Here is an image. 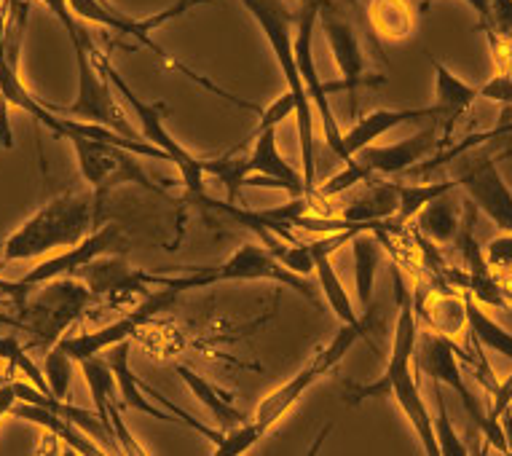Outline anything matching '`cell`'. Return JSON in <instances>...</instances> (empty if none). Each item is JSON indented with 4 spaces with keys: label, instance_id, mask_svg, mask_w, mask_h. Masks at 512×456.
<instances>
[{
    "label": "cell",
    "instance_id": "ee69618b",
    "mask_svg": "<svg viewBox=\"0 0 512 456\" xmlns=\"http://www.w3.org/2000/svg\"><path fill=\"white\" fill-rule=\"evenodd\" d=\"M504 159H512V148H510V151H504V153H499V156H496V161H504Z\"/></svg>",
    "mask_w": 512,
    "mask_h": 456
},
{
    "label": "cell",
    "instance_id": "f6af8a7d",
    "mask_svg": "<svg viewBox=\"0 0 512 456\" xmlns=\"http://www.w3.org/2000/svg\"><path fill=\"white\" fill-rule=\"evenodd\" d=\"M507 296H510V301H512V293H510V290H507ZM504 387H507V389H510V392H512V376H510V379H507V381H504Z\"/></svg>",
    "mask_w": 512,
    "mask_h": 456
},
{
    "label": "cell",
    "instance_id": "6da1fadb",
    "mask_svg": "<svg viewBox=\"0 0 512 456\" xmlns=\"http://www.w3.org/2000/svg\"><path fill=\"white\" fill-rule=\"evenodd\" d=\"M365 336H368V322H362V325H344V322H341V330H338L336 336L330 338L325 347H319L317 352H314V357L303 365L301 371L295 373L293 379L274 389V392L263 400L261 406L255 408V416L244 419L242 424H236L234 430L223 432V438L215 443V454H247V451H250L266 432L274 430V427L293 411L295 403H298L322 376H328V373L352 352L354 344L362 341Z\"/></svg>",
    "mask_w": 512,
    "mask_h": 456
},
{
    "label": "cell",
    "instance_id": "8992f818",
    "mask_svg": "<svg viewBox=\"0 0 512 456\" xmlns=\"http://www.w3.org/2000/svg\"><path fill=\"white\" fill-rule=\"evenodd\" d=\"M89 57H92L94 68L100 70L102 76L108 78L110 86L121 94V100L129 110H132V119L137 121V132L143 135V140H148L151 145H156L159 151H164L169 156V161L175 164L177 172H180V178H183L185 188L188 191H194V194H202L204 191V159L194 156V153L188 151L185 145H180L175 137L169 135L167 124V108L159 105V102H148L143 100L140 94L132 92L129 84H126L121 73L113 68V62L102 54L94 43H89Z\"/></svg>",
    "mask_w": 512,
    "mask_h": 456
},
{
    "label": "cell",
    "instance_id": "f546056e",
    "mask_svg": "<svg viewBox=\"0 0 512 456\" xmlns=\"http://www.w3.org/2000/svg\"><path fill=\"white\" fill-rule=\"evenodd\" d=\"M429 325L435 333L448 338H459L467 328V314H464V298L454 296H432L427 301Z\"/></svg>",
    "mask_w": 512,
    "mask_h": 456
},
{
    "label": "cell",
    "instance_id": "bcb514c9",
    "mask_svg": "<svg viewBox=\"0 0 512 456\" xmlns=\"http://www.w3.org/2000/svg\"><path fill=\"white\" fill-rule=\"evenodd\" d=\"M429 3H432V0H424V3H421V9H419V11H427Z\"/></svg>",
    "mask_w": 512,
    "mask_h": 456
},
{
    "label": "cell",
    "instance_id": "4fadbf2b",
    "mask_svg": "<svg viewBox=\"0 0 512 456\" xmlns=\"http://www.w3.org/2000/svg\"><path fill=\"white\" fill-rule=\"evenodd\" d=\"M118 242H121V226L118 223L97 228L89 237L81 239L78 245L65 247V250L46 255V258H38V263L27 271L25 277H19V282L33 290L43 282H51V279L70 277L76 271H84L89 263H94L102 255H108L113 247H118Z\"/></svg>",
    "mask_w": 512,
    "mask_h": 456
},
{
    "label": "cell",
    "instance_id": "7402d4cb",
    "mask_svg": "<svg viewBox=\"0 0 512 456\" xmlns=\"http://www.w3.org/2000/svg\"><path fill=\"white\" fill-rule=\"evenodd\" d=\"M429 65L435 68V105L432 108H435L437 119L445 121L443 140L448 143L459 119L472 108V102L478 100V89L467 84V81H462L456 73H451L435 57H429Z\"/></svg>",
    "mask_w": 512,
    "mask_h": 456
},
{
    "label": "cell",
    "instance_id": "d6986e66",
    "mask_svg": "<svg viewBox=\"0 0 512 456\" xmlns=\"http://www.w3.org/2000/svg\"><path fill=\"white\" fill-rule=\"evenodd\" d=\"M108 365L110 371H113V379H116V389H118V406L121 411H137V414L151 416V419H159V422L167 424H183L180 422V416H169L164 411L153 406L151 397L145 395L143 381L137 379L135 373H132V365H129V338L126 341H118L113 347L108 349Z\"/></svg>",
    "mask_w": 512,
    "mask_h": 456
},
{
    "label": "cell",
    "instance_id": "4316f807",
    "mask_svg": "<svg viewBox=\"0 0 512 456\" xmlns=\"http://www.w3.org/2000/svg\"><path fill=\"white\" fill-rule=\"evenodd\" d=\"M354 253V285H357V298H360L362 309H368L373 301V285H376V269L381 250H378V239L373 237V231L362 228L352 239Z\"/></svg>",
    "mask_w": 512,
    "mask_h": 456
},
{
    "label": "cell",
    "instance_id": "8fae6325",
    "mask_svg": "<svg viewBox=\"0 0 512 456\" xmlns=\"http://www.w3.org/2000/svg\"><path fill=\"white\" fill-rule=\"evenodd\" d=\"M413 355L419 357V368L427 373L429 379L454 389L456 395H459L464 411L472 416V427L480 432L486 430V411L480 406L478 397L472 395V389L467 387L462 365H459V357H464L467 363H472V357L459 355V347L454 344V338L435 333V330L424 333V336L416 338V352Z\"/></svg>",
    "mask_w": 512,
    "mask_h": 456
},
{
    "label": "cell",
    "instance_id": "5b68a950",
    "mask_svg": "<svg viewBox=\"0 0 512 456\" xmlns=\"http://www.w3.org/2000/svg\"><path fill=\"white\" fill-rule=\"evenodd\" d=\"M242 6L250 11V17L266 35L274 60H277L282 76H285L287 92L295 100V121H298V135H301V175L306 196L314 194L317 186V159H314V116H311V100L303 89L301 73L295 65L293 49V14L274 0H242Z\"/></svg>",
    "mask_w": 512,
    "mask_h": 456
},
{
    "label": "cell",
    "instance_id": "2e32d148",
    "mask_svg": "<svg viewBox=\"0 0 512 456\" xmlns=\"http://www.w3.org/2000/svg\"><path fill=\"white\" fill-rule=\"evenodd\" d=\"M456 180H459V188H464L470 196L472 207L486 212L496 226L512 234V191L499 172V161H483Z\"/></svg>",
    "mask_w": 512,
    "mask_h": 456
},
{
    "label": "cell",
    "instance_id": "b9f144b4",
    "mask_svg": "<svg viewBox=\"0 0 512 456\" xmlns=\"http://www.w3.org/2000/svg\"><path fill=\"white\" fill-rule=\"evenodd\" d=\"M464 3H467V6H470V9L478 14L480 27H486L488 17H491V3H488V0H464Z\"/></svg>",
    "mask_w": 512,
    "mask_h": 456
},
{
    "label": "cell",
    "instance_id": "7a4b0ae2",
    "mask_svg": "<svg viewBox=\"0 0 512 456\" xmlns=\"http://www.w3.org/2000/svg\"><path fill=\"white\" fill-rule=\"evenodd\" d=\"M416 338H419L416 306H413L411 296L400 293V317H397L392 357H389L387 368L370 384H346L344 403L357 406L362 400H373V397H395L397 406L403 408V414L408 416V422H411V427L419 435L424 454L440 456L435 424H432V416H429V408L424 403V397H421L419 384H416V376H413L411 368L413 352H416Z\"/></svg>",
    "mask_w": 512,
    "mask_h": 456
},
{
    "label": "cell",
    "instance_id": "f35d334b",
    "mask_svg": "<svg viewBox=\"0 0 512 456\" xmlns=\"http://www.w3.org/2000/svg\"><path fill=\"white\" fill-rule=\"evenodd\" d=\"M486 261L488 266H496V269H512V234L504 231L502 237H496L488 242L486 247Z\"/></svg>",
    "mask_w": 512,
    "mask_h": 456
},
{
    "label": "cell",
    "instance_id": "d6a6232c",
    "mask_svg": "<svg viewBox=\"0 0 512 456\" xmlns=\"http://www.w3.org/2000/svg\"><path fill=\"white\" fill-rule=\"evenodd\" d=\"M435 384V400H437V416L432 419L435 424V438H437V448H440V456H467L470 454V448L464 446V440L456 435L454 424L448 419V406H445V387L443 384Z\"/></svg>",
    "mask_w": 512,
    "mask_h": 456
},
{
    "label": "cell",
    "instance_id": "d590c367",
    "mask_svg": "<svg viewBox=\"0 0 512 456\" xmlns=\"http://www.w3.org/2000/svg\"><path fill=\"white\" fill-rule=\"evenodd\" d=\"M488 3H491V17L483 27L488 38L512 41V0H488Z\"/></svg>",
    "mask_w": 512,
    "mask_h": 456
},
{
    "label": "cell",
    "instance_id": "484cf974",
    "mask_svg": "<svg viewBox=\"0 0 512 456\" xmlns=\"http://www.w3.org/2000/svg\"><path fill=\"white\" fill-rule=\"evenodd\" d=\"M464 314H467V325H470V333L478 341V347L491 349V352H499L502 357L512 360V333L504 330L499 322L486 312V306L475 301V298L464 290Z\"/></svg>",
    "mask_w": 512,
    "mask_h": 456
},
{
    "label": "cell",
    "instance_id": "9a60e30c",
    "mask_svg": "<svg viewBox=\"0 0 512 456\" xmlns=\"http://www.w3.org/2000/svg\"><path fill=\"white\" fill-rule=\"evenodd\" d=\"M370 231V228H368ZM357 231H330V234H319L314 242H309L311 258H314V274H317V288L319 296L328 301L338 320L344 325H362V317L357 314L352 304V296L346 293L344 279L338 277L336 266H333V253L338 247L349 242Z\"/></svg>",
    "mask_w": 512,
    "mask_h": 456
},
{
    "label": "cell",
    "instance_id": "9c48e42d",
    "mask_svg": "<svg viewBox=\"0 0 512 456\" xmlns=\"http://www.w3.org/2000/svg\"><path fill=\"white\" fill-rule=\"evenodd\" d=\"M68 143L73 145L78 169L89 188L97 194V199L124 183H135L145 191L161 194V188L148 178L137 153L126 151L121 145L105 143V140H89V137H70Z\"/></svg>",
    "mask_w": 512,
    "mask_h": 456
},
{
    "label": "cell",
    "instance_id": "f1b7e54d",
    "mask_svg": "<svg viewBox=\"0 0 512 456\" xmlns=\"http://www.w3.org/2000/svg\"><path fill=\"white\" fill-rule=\"evenodd\" d=\"M81 373H84L86 387H89V395H92L94 411L102 419V424L108 427L110 438H113V430H110L108 422V411L113 403H118V389H116V379H113V371H110V365L105 357H89L84 363H78Z\"/></svg>",
    "mask_w": 512,
    "mask_h": 456
},
{
    "label": "cell",
    "instance_id": "5bb4252c",
    "mask_svg": "<svg viewBox=\"0 0 512 456\" xmlns=\"http://www.w3.org/2000/svg\"><path fill=\"white\" fill-rule=\"evenodd\" d=\"M445 145L443 137H437V124H429L413 137H405L392 145H365L352 156L368 169V175H403L411 172L416 164L427 161V156L437 153Z\"/></svg>",
    "mask_w": 512,
    "mask_h": 456
},
{
    "label": "cell",
    "instance_id": "ba28073f",
    "mask_svg": "<svg viewBox=\"0 0 512 456\" xmlns=\"http://www.w3.org/2000/svg\"><path fill=\"white\" fill-rule=\"evenodd\" d=\"M70 43H73V51H76L78 89L76 100L70 102L68 108H62V113H68L70 119L102 124V127L118 132V135L143 137L137 132L135 124L129 121L126 110L118 105L116 89L110 86V81L102 76L100 70L94 68L92 57H89V43H92V38L86 35V30L78 35L76 41Z\"/></svg>",
    "mask_w": 512,
    "mask_h": 456
},
{
    "label": "cell",
    "instance_id": "83f0119b",
    "mask_svg": "<svg viewBox=\"0 0 512 456\" xmlns=\"http://www.w3.org/2000/svg\"><path fill=\"white\" fill-rule=\"evenodd\" d=\"M416 220H419V228L424 231V237H429L437 245H448V242H456L459 234H462V218L451 202H448V194L437 196L435 202H429L427 207H421L416 212Z\"/></svg>",
    "mask_w": 512,
    "mask_h": 456
},
{
    "label": "cell",
    "instance_id": "603a6c76",
    "mask_svg": "<svg viewBox=\"0 0 512 456\" xmlns=\"http://www.w3.org/2000/svg\"><path fill=\"white\" fill-rule=\"evenodd\" d=\"M397 210H400V186L397 183H373L346 210L338 212V218L381 231L384 226L381 220H395Z\"/></svg>",
    "mask_w": 512,
    "mask_h": 456
},
{
    "label": "cell",
    "instance_id": "ac0fdd59",
    "mask_svg": "<svg viewBox=\"0 0 512 456\" xmlns=\"http://www.w3.org/2000/svg\"><path fill=\"white\" fill-rule=\"evenodd\" d=\"M437 119L435 116V108L429 105V108H400V110H392V108H381V110H373L368 116H362L357 124H354L349 132L341 135V159L349 161L357 151H362L365 145H373L378 137H384L387 132L397 129L400 124H408V121H416V119Z\"/></svg>",
    "mask_w": 512,
    "mask_h": 456
},
{
    "label": "cell",
    "instance_id": "30bf717a",
    "mask_svg": "<svg viewBox=\"0 0 512 456\" xmlns=\"http://www.w3.org/2000/svg\"><path fill=\"white\" fill-rule=\"evenodd\" d=\"M319 19V6H303L301 14L295 17V35H293V49H295V65H298V73H301L303 89H306V97H309L319 110V119H322V135H325V143L333 153H341V127H338V119L333 116V108H330L328 94L341 92L338 84H322V78L317 73V60H314V30H317Z\"/></svg>",
    "mask_w": 512,
    "mask_h": 456
},
{
    "label": "cell",
    "instance_id": "ab89813d",
    "mask_svg": "<svg viewBox=\"0 0 512 456\" xmlns=\"http://www.w3.org/2000/svg\"><path fill=\"white\" fill-rule=\"evenodd\" d=\"M41 3L51 11V14H54V17L59 19V25L68 30L70 41H76L78 35L84 33V27L78 25V19L73 17V11H70L68 0H41Z\"/></svg>",
    "mask_w": 512,
    "mask_h": 456
},
{
    "label": "cell",
    "instance_id": "e575fe53",
    "mask_svg": "<svg viewBox=\"0 0 512 456\" xmlns=\"http://www.w3.org/2000/svg\"><path fill=\"white\" fill-rule=\"evenodd\" d=\"M269 250L277 255L279 261L285 263L293 274H301V277L314 274V258H311L309 245H303V242H295V245H290V242H277V245H271Z\"/></svg>",
    "mask_w": 512,
    "mask_h": 456
},
{
    "label": "cell",
    "instance_id": "277c9868",
    "mask_svg": "<svg viewBox=\"0 0 512 456\" xmlns=\"http://www.w3.org/2000/svg\"><path fill=\"white\" fill-rule=\"evenodd\" d=\"M279 282L285 288H293L295 293L311 304H319V288H314L309 277L293 274L285 263L279 261L277 255L271 253L266 245H255L247 242L236 250L234 255H228L226 261L218 266H199L185 277H161V274H148V285L164 288L172 296H183L188 290L210 288V285H220V282Z\"/></svg>",
    "mask_w": 512,
    "mask_h": 456
},
{
    "label": "cell",
    "instance_id": "52a82bcc",
    "mask_svg": "<svg viewBox=\"0 0 512 456\" xmlns=\"http://www.w3.org/2000/svg\"><path fill=\"white\" fill-rule=\"evenodd\" d=\"M92 290L73 277H57L30 290L27 301L17 309L22 330L33 333L41 347H54L65 330L84 314L92 301Z\"/></svg>",
    "mask_w": 512,
    "mask_h": 456
},
{
    "label": "cell",
    "instance_id": "836d02e7",
    "mask_svg": "<svg viewBox=\"0 0 512 456\" xmlns=\"http://www.w3.org/2000/svg\"><path fill=\"white\" fill-rule=\"evenodd\" d=\"M204 175H215L226 186L228 202H234L250 172H247V159H228L226 156V159H204Z\"/></svg>",
    "mask_w": 512,
    "mask_h": 456
},
{
    "label": "cell",
    "instance_id": "1f68e13d",
    "mask_svg": "<svg viewBox=\"0 0 512 456\" xmlns=\"http://www.w3.org/2000/svg\"><path fill=\"white\" fill-rule=\"evenodd\" d=\"M76 368V360L70 355H65L62 349H46V357H43V376H46V384H49L51 395L59 397V400H68L70 389H73Z\"/></svg>",
    "mask_w": 512,
    "mask_h": 456
},
{
    "label": "cell",
    "instance_id": "60d3db41",
    "mask_svg": "<svg viewBox=\"0 0 512 456\" xmlns=\"http://www.w3.org/2000/svg\"><path fill=\"white\" fill-rule=\"evenodd\" d=\"M17 406V392L11 381H0V419L11 414V408Z\"/></svg>",
    "mask_w": 512,
    "mask_h": 456
},
{
    "label": "cell",
    "instance_id": "44dd1931",
    "mask_svg": "<svg viewBox=\"0 0 512 456\" xmlns=\"http://www.w3.org/2000/svg\"><path fill=\"white\" fill-rule=\"evenodd\" d=\"M11 416L25 419L30 424H38L41 430L49 432L51 438L59 440L65 446V451H73V454H108V448L97 446L89 432H84L76 422H70V419H65V416L46 406L17 400V406L11 408Z\"/></svg>",
    "mask_w": 512,
    "mask_h": 456
},
{
    "label": "cell",
    "instance_id": "7c38bea8",
    "mask_svg": "<svg viewBox=\"0 0 512 456\" xmlns=\"http://www.w3.org/2000/svg\"><path fill=\"white\" fill-rule=\"evenodd\" d=\"M317 25H322V33H325V41H328L333 62H336L338 76H341L338 86L349 94L352 110H357L360 86L378 84L381 78H368V73H365V51H362L360 35H357L349 19L338 17L333 6H325V9H319Z\"/></svg>",
    "mask_w": 512,
    "mask_h": 456
},
{
    "label": "cell",
    "instance_id": "74e56055",
    "mask_svg": "<svg viewBox=\"0 0 512 456\" xmlns=\"http://www.w3.org/2000/svg\"><path fill=\"white\" fill-rule=\"evenodd\" d=\"M478 97L491 102H502L504 108H510L512 102V70H502L496 73L488 84H483L478 89Z\"/></svg>",
    "mask_w": 512,
    "mask_h": 456
},
{
    "label": "cell",
    "instance_id": "cb8c5ba5",
    "mask_svg": "<svg viewBox=\"0 0 512 456\" xmlns=\"http://www.w3.org/2000/svg\"><path fill=\"white\" fill-rule=\"evenodd\" d=\"M177 373H180V379H183V384L188 387V392L210 411L215 424L220 427V432L234 430L236 424H242L244 419H247V416L228 400V395H223L210 379H204L202 373H196L194 368H188V365H177Z\"/></svg>",
    "mask_w": 512,
    "mask_h": 456
},
{
    "label": "cell",
    "instance_id": "3957f363",
    "mask_svg": "<svg viewBox=\"0 0 512 456\" xmlns=\"http://www.w3.org/2000/svg\"><path fill=\"white\" fill-rule=\"evenodd\" d=\"M97 210H100V199L94 191L70 188L65 194L54 196L0 245V263L6 266V263L38 261L65 247L78 245L94 231Z\"/></svg>",
    "mask_w": 512,
    "mask_h": 456
},
{
    "label": "cell",
    "instance_id": "8d00e7d4",
    "mask_svg": "<svg viewBox=\"0 0 512 456\" xmlns=\"http://www.w3.org/2000/svg\"><path fill=\"white\" fill-rule=\"evenodd\" d=\"M258 116H261V119H258V127H255V132H261V129H266V127H279V124H282L287 116H295L293 94L290 92L279 94L277 100L271 102L266 110H261Z\"/></svg>",
    "mask_w": 512,
    "mask_h": 456
},
{
    "label": "cell",
    "instance_id": "7dc6e473",
    "mask_svg": "<svg viewBox=\"0 0 512 456\" xmlns=\"http://www.w3.org/2000/svg\"><path fill=\"white\" fill-rule=\"evenodd\" d=\"M510 108H512V102H510Z\"/></svg>",
    "mask_w": 512,
    "mask_h": 456
},
{
    "label": "cell",
    "instance_id": "4dcf8cb0",
    "mask_svg": "<svg viewBox=\"0 0 512 456\" xmlns=\"http://www.w3.org/2000/svg\"><path fill=\"white\" fill-rule=\"evenodd\" d=\"M454 188H459V180H443V183H408L400 186V210L395 215V223H408L416 218V212L421 207H427L429 202H435L437 196L451 194Z\"/></svg>",
    "mask_w": 512,
    "mask_h": 456
},
{
    "label": "cell",
    "instance_id": "d4e9b609",
    "mask_svg": "<svg viewBox=\"0 0 512 456\" xmlns=\"http://www.w3.org/2000/svg\"><path fill=\"white\" fill-rule=\"evenodd\" d=\"M370 25L384 41H405L416 30V11L408 0H370Z\"/></svg>",
    "mask_w": 512,
    "mask_h": 456
},
{
    "label": "cell",
    "instance_id": "ffe728a7",
    "mask_svg": "<svg viewBox=\"0 0 512 456\" xmlns=\"http://www.w3.org/2000/svg\"><path fill=\"white\" fill-rule=\"evenodd\" d=\"M145 322H151L145 314L129 312L126 317L110 322L105 328L86 330V333H78V336H62L54 347L62 349V352L73 357L76 363H84L89 357H100L102 352H108V349L113 347V344H118V341H126V338L135 336Z\"/></svg>",
    "mask_w": 512,
    "mask_h": 456
},
{
    "label": "cell",
    "instance_id": "7bdbcfd3",
    "mask_svg": "<svg viewBox=\"0 0 512 456\" xmlns=\"http://www.w3.org/2000/svg\"><path fill=\"white\" fill-rule=\"evenodd\" d=\"M301 6H319V9H325V6H330V0H301Z\"/></svg>",
    "mask_w": 512,
    "mask_h": 456
},
{
    "label": "cell",
    "instance_id": "e0dca14e",
    "mask_svg": "<svg viewBox=\"0 0 512 456\" xmlns=\"http://www.w3.org/2000/svg\"><path fill=\"white\" fill-rule=\"evenodd\" d=\"M247 172L277 180L279 191H285L290 199L306 196L303 175L279 153L277 127H266L261 132H255V148L247 156Z\"/></svg>",
    "mask_w": 512,
    "mask_h": 456
}]
</instances>
